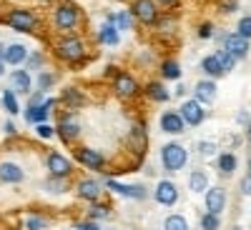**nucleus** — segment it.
Instances as JSON below:
<instances>
[{
    "instance_id": "1",
    "label": "nucleus",
    "mask_w": 251,
    "mask_h": 230,
    "mask_svg": "<svg viewBox=\"0 0 251 230\" xmlns=\"http://www.w3.org/2000/svg\"><path fill=\"white\" fill-rule=\"evenodd\" d=\"M55 55L60 60H68V63H78L83 60V55H86V48H83V40L78 35H63L58 43H55Z\"/></svg>"
},
{
    "instance_id": "2",
    "label": "nucleus",
    "mask_w": 251,
    "mask_h": 230,
    "mask_svg": "<svg viewBox=\"0 0 251 230\" xmlns=\"http://www.w3.org/2000/svg\"><path fill=\"white\" fill-rule=\"evenodd\" d=\"M186 160H188L186 148H183V145H178V143H166L163 148H161V165L169 173L181 170L183 165H186Z\"/></svg>"
},
{
    "instance_id": "3",
    "label": "nucleus",
    "mask_w": 251,
    "mask_h": 230,
    "mask_svg": "<svg viewBox=\"0 0 251 230\" xmlns=\"http://www.w3.org/2000/svg\"><path fill=\"white\" fill-rule=\"evenodd\" d=\"M78 20H80V15H78V10H75L71 3L58 5V8L53 10V23H55V28H58V30H66V33L75 30Z\"/></svg>"
},
{
    "instance_id": "4",
    "label": "nucleus",
    "mask_w": 251,
    "mask_h": 230,
    "mask_svg": "<svg viewBox=\"0 0 251 230\" xmlns=\"http://www.w3.org/2000/svg\"><path fill=\"white\" fill-rule=\"evenodd\" d=\"M5 20L13 30H20V33H30L38 25V15L30 10H10Z\"/></svg>"
},
{
    "instance_id": "5",
    "label": "nucleus",
    "mask_w": 251,
    "mask_h": 230,
    "mask_svg": "<svg viewBox=\"0 0 251 230\" xmlns=\"http://www.w3.org/2000/svg\"><path fill=\"white\" fill-rule=\"evenodd\" d=\"M131 13H133L136 20H141V23H146V25H151V23L158 20V8H156L153 0H133Z\"/></svg>"
},
{
    "instance_id": "6",
    "label": "nucleus",
    "mask_w": 251,
    "mask_h": 230,
    "mask_svg": "<svg viewBox=\"0 0 251 230\" xmlns=\"http://www.w3.org/2000/svg\"><path fill=\"white\" fill-rule=\"evenodd\" d=\"M46 165H48L50 178H66V175H71V170H73V163L63 155V153H48Z\"/></svg>"
},
{
    "instance_id": "7",
    "label": "nucleus",
    "mask_w": 251,
    "mask_h": 230,
    "mask_svg": "<svg viewBox=\"0 0 251 230\" xmlns=\"http://www.w3.org/2000/svg\"><path fill=\"white\" fill-rule=\"evenodd\" d=\"M153 198H156V203L158 205H174L176 200H178V188L171 183V180H161L158 185H156V190H153Z\"/></svg>"
},
{
    "instance_id": "8",
    "label": "nucleus",
    "mask_w": 251,
    "mask_h": 230,
    "mask_svg": "<svg viewBox=\"0 0 251 230\" xmlns=\"http://www.w3.org/2000/svg\"><path fill=\"white\" fill-rule=\"evenodd\" d=\"M178 113H181V118H183L186 125H201V123H203V108H201L199 100H186V103H181Z\"/></svg>"
},
{
    "instance_id": "9",
    "label": "nucleus",
    "mask_w": 251,
    "mask_h": 230,
    "mask_svg": "<svg viewBox=\"0 0 251 230\" xmlns=\"http://www.w3.org/2000/svg\"><path fill=\"white\" fill-rule=\"evenodd\" d=\"M55 133L63 138V140H75L78 135H80V125H78V120L71 115V113H66L60 120H58V125H55Z\"/></svg>"
},
{
    "instance_id": "10",
    "label": "nucleus",
    "mask_w": 251,
    "mask_h": 230,
    "mask_svg": "<svg viewBox=\"0 0 251 230\" xmlns=\"http://www.w3.org/2000/svg\"><path fill=\"white\" fill-rule=\"evenodd\" d=\"M106 185H108V190H113V193H118V195H123V198H133V200H143L146 198V188L143 185H126V183H118V180H106Z\"/></svg>"
},
{
    "instance_id": "11",
    "label": "nucleus",
    "mask_w": 251,
    "mask_h": 230,
    "mask_svg": "<svg viewBox=\"0 0 251 230\" xmlns=\"http://www.w3.org/2000/svg\"><path fill=\"white\" fill-rule=\"evenodd\" d=\"M113 88H116V95H121V98H133V95L138 93V83H136V78L128 75V73H118Z\"/></svg>"
},
{
    "instance_id": "12",
    "label": "nucleus",
    "mask_w": 251,
    "mask_h": 230,
    "mask_svg": "<svg viewBox=\"0 0 251 230\" xmlns=\"http://www.w3.org/2000/svg\"><path fill=\"white\" fill-rule=\"evenodd\" d=\"M203 203H206V213L219 215V213L224 210V205H226V193H224V188H208Z\"/></svg>"
},
{
    "instance_id": "13",
    "label": "nucleus",
    "mask_w": 251,
    "mask_h": 230,
    "mask_svg": "<svg viewBox=\"0 0 251 230\" xmlns=\"http://www.w3.org/2000/svg\"><path fill=\"white\" fill-rule=\"evenodd\" d=\"M0 180L3 183H10V185H18L25 180V173L18 163H10V160H3L0 163Z\"/></svg>"
},
{
    "instance_id": "14",
    "label": "nucleus",
    "mask_w": 251,
    "mask_h": 230,
    "mask_svg": "<svg viewBox=\"0 0 251 230\" xmlns=\"http://www.w3.org/2000/svg\"><path fill=\"white\" fill-rule=\"evenodd\" d=\"M183 128H186V123H183V118H181L178 110H166V113L161 115V130H163V133L178 135Z\"/></svg>"
},
{
    "instance_id": "15",
    "label": "nucleus",
    "mask_w": 251,
    "mask_h": 230,
    "mask_svg": "<svg viewBox=\"0 0 251 230\" xmlns=\"http://www.w3.org/2000/svg\"><path fill=\"white\" fill-rule=\"evenodd\" d=\"M194 100H199L201 105H211V103L216 100V83L208 78V80H201L196 83V88H194Z\"/></svg>"
},
{
    "instance_id": "16",
    "label": "nucleus",
    "mask_w": 251,
    "mask_h": 230,
    "mask_svg": "<svg viewBox=\"0 0 251 230\" xmlns=\"http://www.w3.org/2000/svg\"><path fill=\"white\" fill-rule=\"evenodd\" d=\"M75 160L83 163V165H86V168H91V170H100L103 165H106V158H103L98 150H91V148L75 150Z\"/></svg>"
},
{
    "instance_id": "17",
    "label": "nucleus",
    "mask_w": 251,
    "mask_h": 230,
    "mask_svg": "<svg viewBox=\"0 0 251 230\" xmlns=\"http://www.w3.org/2000/svg\"><path fill=\"white\" fill-rule=\"evenodd\" d=\"M53 105H55V98H48L43 105H38V108H25V120L28 123H33V125H40V123H46L48 120V115H50V110H53Z\"/></svg>"
},
{
    "instance_id": "18",
    "label": "nucleus",
    "mask_w": 251,
    "mask_h": 230,
    "mask_svg": "<svg viewBox=\"0 0 251 230\" xmlns=\"http://www.w3.org/2000/svg\"><path fill=\"white\" fill-rule=\"evenodd\" d=\"M224 50H226V53H231V55L239 60V58H244V55L249 53V40L241 38L239 33L226 35V40H224Z\"/></svg>"
},
{
    "instance_id": "19",
    "label": "nucleus",
    "mask_w": 251,
    "mask_h": 230,
    "mask_svg": "<svg viewBox=\"0 0 251 230\" xmlns=\"http://www.w3.org/2000/svg\"><path fill=\"white\" fill-rule=\"evenodd\" d=\"M3 60L10 63V65H20V63L28 60V48L23 43H10L3 48Z\"/></svg>"
},
{
    "instance_id": "20",
    "label": "nucleus",
    "mask_w": 251,
    "mask_h": 230,
    "mask_svg": "<svg viewBox=\"0 0 251 230\" xmlns=\"http://www.w3.org/2000/svg\"><path fill=\"white\" fill-rule=\"evenodd\" d=\"M75 193H78V198H83V200L96 203V200H98V195H100V183H98V180L86 178V180H80V183H78Z\"/></svg>"
},
{
    "instance_id": "21",
    "label": "nucleus",
    "mask_w": 251,
    "mask_h": 230,
    "mask_svg": "<svg viewBox=\"0 0 251 230\" xmlns=\"http://www.w3.org/2000/svg\"><path fill=\"white\" fill-rule=\"evenodd\" d=\"M10 85H13V90H15V93L28 95V93H30V88H33V83H30V73H28V70H13V73H10Z\"/></svg>"
},
{
    "instance_id": "22",
    "label": "nucleus",
    "mask_w": 251,
    "mask_h": 230,
    "mask_svg": "<svg viewBox=\"0 0 251 230\" xmlns=\"http://www.w3.org/2000/svg\"><path fill=\"white\" fill-rule=\"evenodd\" d=\"M118 33H121V30H118L113 23H106V25L100 28V33H98V40H100L103 45H108V48H116V45L121 43V35H118Z\"/></svg>"
},
{
    "instance_id": "23",
    "label": "nucleus",
    "mask_w": 251,
    "mask_h": 230,
    "mask_svg": "<svg viewBox=\"0 0 251 230\" xmlns=\"http://www.w3.org/2000/svg\"><path fill=\"white\" fill-rule=\"evenodd\" d=\"M146 95H149L151 100H156V103H166L171 98V93L166 90V85L163 83H158V80H151L149 85H146Z\"/></svg>"
},
{
    "instance_id": "24",
    "label": "nucleus",
    "mask_w": 251,
    "mask_h": 230,
    "mask_svg": "<svg viewBox=\"0 0 251 230\" xmlns=\"http://www.w3.org/2000/svg\"><path fill=\"white\" fill-rule=\"evenodd\" d=\"M188 188H191V193H206L208 190V178L203 170H194L188 175Z\"/></svg>"
},
{
    "instance_id": "25",
    "label": "nucleus",
    "mask_w": 251,
    "mask_h": 230,
    "mask_svg": "<svg viewBox=\"0 0 251 230\" xmlns=\"http://www.w3.org/2000/svg\"><path fill=\"white\" fill-rule=\"evenodd\" d=\"M201 68H203L206 75H211V78H219V75L224 73L221 63H219V58H216V53H214V55H206V58L201 60Z\"/></svg>"
},
{
    "instance_id": "26",
    "label": "nucleus",
    "mask_w": 251,
    "mask_h": 230,
    "mask_svg": "<svg viewBox=\"0 0 251 230\" xmlns=\"http://www.w3.org/2000/svg\"><path fill=\"white\" fill-rule=\"evenodd\" d=\"M236 165H239V160H236L234 153H221V155H219V170H221L224 175H231V173L236 170Z\"/></svg>"
},
{
    "instance_id": "27",
    "label": "nucleus",
    "mask_w": 251,
    "mask_h": 230,
    "mask_svg": "<svg viewBox=\"0 0 251 230\" xmlns=\"http://www.w3.org/2000/svg\"><path fill=\"white\" fill-rule=\"evenodd\" d=\"M161 75H163L166 80H181V65H178L176 60H163Z\"/></svg>"
},
{
    "instance_id": "28",
    "label": "nucleus",
    "mask_w": 251,
    "mask_h": 230,
    "mask_svg": "<svg viewBox=\"0 0 251 230\" xmlns=\"http://www.w3.org/2000/svg\"><path fill=\"white\" fill-rule=\"evenodd\" d=\"M60 100L66 103L68 108H80L83 103H86V98H83L75 88H66V90H63V98H60Z\"/></svg>"
},
{
    "instance_id": "29",
    "label": "nucleus",
    "mask_w": 251,
    "mask_h": 230,
    "mask_svg": "<svg viewBox=\"0 0 251 230\" xmlns=\"http://www.w3.org/2000/svg\"><path fill=\"white\" fill-rule=\"evenodd\" d=\"M3 108H5L10 115H18V113H20V105H18V95H15V90H13V88L3 90Z\"/></svg>"
},
{
    "instance_id": "30",
    "label": "nucleus",
    "mask_w": 251,
    "mask_h": 230,
    "mask_svg": "<svg viewBox=\"0 0 251 230\" xmlns=\"http://www.w3.org/2000/svg\"><path fill=\"white\" fill-rule=\"evenodd\" d=\"M131 145L141 153L143 148H146V128L138 123V125H133V130H131Z\"/></svg>"
},
{
    "instance_id": "31",
    "label": "nucleus",
    "mask_w": 251,
    "mask_h": 230,
    "mask_svg": "<svg viewBox=\"0 0 251 230\" xmlns=\"http://www.w3.org/2000/svg\"><path fill=\"white\" fill-rule=\"evenodd\" d=\"M163 230H188V220L183 215H169L163 223Z\"/></svg>"
},
{
    "instance_id": "32",
    "label": "nucleus",
    "mask_w": 251,
    "mask_h": 230,
    "mask_svg": "<svg viewBox=\"0 0 251 230\" xmlns=\"http://www.w3.org/2000/svg\"><path fill=\"white\" fill-rule=\"evenodd\" d=\"M133 20H136L133 13H126V10H123V13L116 15V28H118V30H131V28H133Z\"/></svg>"
},
{
    "instance_id": "33",
    "label": "nucleus",
    "mask_w": 251,
    "mask_h": 230,
    "mask_svg": "<svg viewBox=\"0 0 251 230\" xmlns=\"http://www.w3.org/2000/svg\"><path fill=\"white\" fill-rule=\"evenodd\" d=\"M216 58H219V63H221V68H224V70H234V68H236V58H234L231 53L219 50V53H216Z\"/></svg>"
},
{
    "instance_id": "34",
    "label": "nucleus",
    "mask_w": 251,
    "mask_h": 230,
    "mask_svg": "<svg viewBox=\"0 0 251 230\" xmlns=\"http://www.w3.org/2000/svg\"><path fill=\"white\" fill-rule=\"evenodd\" d=\"M55 85V75L53 73H40L38 75V90H48V88H53Z\"/></svg>"
},
{
    "instance_id": "35",
    "label": "nucleus",
    "mask_w": 251,
    "mask_h": 230,
    "mask_svg": "<svg viewBox=\"0 0 251 230\" xmlns=\"http://www.w3.org/2000/svg\"><path fill=\"white\" fill-rule=\"evenodd\" d=\"M236 33L241 35V38H251V15H244L241 20H239V28H236Z\"/></svg>"
},
{
    "instance_id": "36",
    "label": "nucleus",
    "mask_w": 251,
    "mask_h": 230,
    "mask_svg": "<svg viewBox=\"0 0 251 230\" xmlns=\"http://www.w3.org/2000/svg\"><path fill=\"white\" fill-rule=\"evenodd\" d=\"M201 228H203V230H219V215L206 213V215L201 218Z\"/></svg>"
},
{
    "instance_id": "37",
    "label": "nucleus",
    "mask_w": 251,
    "mask_h": 230,
    "mask_svg": "<svg viewBox=\"0 0 251 230\" xmlns=\"http://www.w3.org/2000/svg\"><path fill=\"white\" fill-rule=\"evenodd\" d=\"M35 133H38V138L48 140V138L55 135V128H53V125H48V123H40V125H35Z\"/></svg>"
},
{
    "instance_id": "38",
    "label": "nucleus",
    "mask_w": 251,
    "mask_h": 230,
    "mask_svg": "<svg viewBox=\"0 0 251 230\" xmlns=\"http://www.w3.org/2000/svg\"><path fill=\"white\" fill-rule=\"evenodd\" d=\"M48 228V220L38 218V215H30L28 218V230H46Z\"/></svg>"
},
{
    "instance_id": "39",
    "label": "nucleus",
    "mask_w": 251,
    "mask_h": 230,
    "mask_svg": "<svg viewBox=\"0 0 251 230\" xmlns=\"http://www.w3.org/2000/svg\"><path fill=\"white\" fill-rule=\"evenodd\" d=\"M46 100H48V98H46L43 90H35V93L30 95V100H28V105H30V108H38V105H43Z\"/></svg>"
},
{
    "instance_id": "40",
    "label": "nucleus",
    "mask_w": 251,
    "mask_h": 230,
    "mask_svg": "<svg viewBox=\"0 0 251 230\" xmlns=\"http://www.w3.org/2000/svg\"><path fill=\"white\" fill-rule=\"evenodd\" d=\"M111 213H108V208H103V205H93L91 208V218L93 220H100V218H108Z\"/></svg>"
},
{
    "instance_id": "41",
    "label": "nucleus",
    "mask_w": 251,
    "mask_h": 230,
    "mask_svg": "<svg viewBox=\"0 0 251 230\" xmlns=\"http://www.w3.org/2000/svg\"><path fill=\"white\" fill-rule=\"evenodd\" d=\"M25 63H28V70H35V68L43 65V55H40V53H33V58H28Z\"/></svg>"
},
{
    "instance_id": "42",
    "label": "nucleus",
    "mask_w": 251,
    "mask_h": 230,
    "mask_svg": "<svg viewBox=\"0 0 251 230\" xmlns=\"http://www.w3.org/2000/svg\"><path fill=\"white\" fill-rule=\"evenodd\" d=\"M199 150H201L203 158H211V155L216 153V145H214V143H201V145H199Z\"/></svg>"
},
{
    "instance_id": "43",
    "label": "nucleus",
    "mask_w": 251,
    "mask_h": 230,
    "mask_svg": "<svg viewBox=\"0 0 251 230\" xmlns=\"http://www.w3.org/2000/svg\"><path fill=\"white\" fill-rule=\"evenodd\" d=\"M211 33H214V28H211V25H208V23H203V25L199 28V35H201L203 40H208V38H211Z\"/></svg>"
},
{
    "instance_id": "44",
    "label": "nucleus",
    "mask_w": 251,
    "mask_h": 230,
    "mask_svg": "<svg viewBox=\"0 0 251 230\" xmlns=\"http://www.w3.org/2000/svg\"><path fill=\"white\" fill-rule=\"evenodd\" d=\"M241 193H244V195H251V175L241 180Z\"/></svg>"
},
{
    "instance_id": "45",
    "label": "nucleus",
    "mask_w": 251,
    "mask_h": 230,
    "mask_svg": "<svg viewBox=\"0 0 251 230\" xmlns=\"http://www.w3.org/2000/svg\"><path fill=\"white\" fill-rule=\"evenodd\" d=\"M78 230H100L93 220H86V223H78Z\"/></svg>"
},
{
    "instance_id": "46",
    "label": "nucleus",
    "mask_w": 251,
    "mask_h": 230,
    "mask_svg": "<svg viewBox=\"0 0 251 230\" xmlns=\"http://www.w3.org/2000/svg\"><path fill=\"white\" fill-rule=\"evenodd\" d=\"M5 133H8V135H15V133H18V130H15V125H13V120L5 123Z\"/></svg>"
},
{
    "instance_id": "47",
    "label": "nucleus",
    "mask_w": 251,
    "mask_h": 230,
    "mask_svg": "<svg viewBox=\"0 0 251 230\" xmlns=\"http://www.w3.org/2000/svg\"><path fill=\"white\" fill-rule=\"evenodd\" d=\"M158 3H161V5H176L178 0H158Z\"/></svg>"
},
{
    "instance_id": "48",
    "label": "nucleus",
    "mask_w": 251,
    "mask_h": 230,
    "mask_svg": "<svg viewBox=\"0 0 251 230\" xmlns=\"http://www.w3.org/2000/svg\"><path fill=\"white\" fill-rule=\"evenodd\" d=\"M3 68H5V60H3V55H0V75H3Z\"/></svg>"
},
{
    "instance_id": "49",
    "label": "nucleus",
    "mask_w": 251,
    "mask_h": 230,
    "mask_svg": "<svg viewBox=\"0 0 251 230\" xmlns=\"http://www.w3.org/2000/svg\"><path fill=\"white\" fill-rule=\"evenodd\" d=\"M249 135H251V120H249Z\"/></svg>"
},
{
    "instance_id": "50",
    "label": "nucleus",
    "mask_w": 251,
    "mask_h": 230,
    "mask_svg": "<svg viewBox=\"0 0 251 230\" xmlns=\"http://www.w3.org/2000/svg\"><path fill=\"white\" fill-rule=\"evenodd\" d=\"M249 173H251V158H249Z\"/></svg>"
},
{
    "instance_id": "51",
    "label": "nucleus",
    "mask_w": 251,
    "mask_h": 230,
    "mask_svg": "<svg viewBox=\"0 0 251 230\" xmlns=\"http://www.w3.org/2000/svg\"><path fill=\"white\" fill-rule=\"evenodd\" d=\"M40 3H50V0H40Z\"/></svg>"
},
{
    "instance_id": "52",
    "label": "nucleus",
    "mask_w": 251,
    "mask_h": 230,
    "mask_svg": "<svg viewBox=\"0 0 251 230\" xmlns=\"http://www.w3.org/2000/svg\"><path fill=\"white\" fill-rule=\"evenodd\" d=\"M151 230H156V228H151Z\"/></svg>"
}]
</instances>
